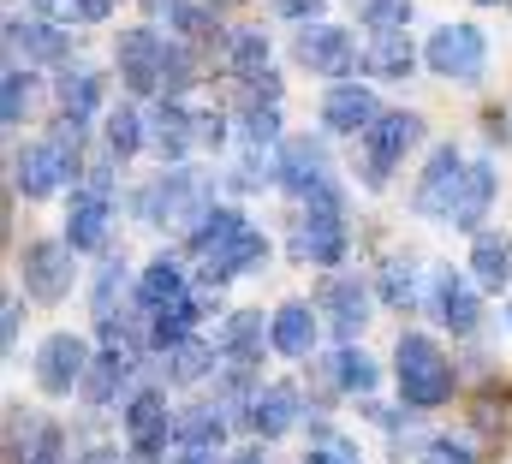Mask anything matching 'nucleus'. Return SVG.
<instances>
[{
	"label": "nucleus",
	"mask_w": 512,
	"mask_h": 464,
	"mask_svg": "<svg viewBox=\"0 0 512 464\" xmlns=\"http://www.w3.org/2000/svg\"><path fill=\"white\" fill-rule=\"evenodd\" d=\"M24 114H30V78H24V66H6V78H0V119L18 125Z\"/></svg>",
	"instance_id": "37"
},
{
	"label": "nucleus",
	"mask_w": 512,
	"mask_h": 464,
	"mask_svg": "<svg viewBox=\"0 0 512 464\" xmlns=\"http://www.w3.org/2000/svg\"><path fill=\"white\" fill-rule=\"evenodd\" d=\"M239 131H245V149L262 155V149L280 137V108H274V102H251V108L239 114Z\"/></svg>",
	"instance_id": "36"
},
{
	"label": "nucleus",
	"mask_w": 512,
	"mask_h": 464,
	"mask_svg": "<svg viewBox=\"0 0 512 464\" xmlns=\"http://www.w3.org/2000/svg\"><path fill=\"white\" fill-rule=\"evenodd\" d=\"M268 346L280 351V357H304V351L316 346V310L310 304H280L274 322H268Z\"/></svg>",
	"instance_id": "25"
},
{
	"label": "nucleus",
	"mask_w": 512,
	"mask_h": 464,
	"mask_svg": "<svg viewBox=\"0 0 512 464\" xmlns=\"http://www.w3.org/2000/svg\"><path fill=\"white\" fill-rule=\"evenodd\" d=\"M179 298H185L179 262H173V256H155V262L143 268V280H137V316H161V310L179 304Z\"/></svg>",
	"instance_id": "24"
},
{
	"label": "nucleus",
	"mask_w": 512,
	"mask_h": 464,
	"mask_svg": "<svg viewBox=\"0 0 512 464\" xmlns=\"http://www.w3.org/2000/svg\"><path fill=\"white\" fill-rule=\"evenodd\" d=\"M126 375H131V351L102 346V357H96L90 375H84V399H90V405H108V399L126 387Z\"/></svg>",
	"instance_id": "30"
},
{
	"label": "nucleus",
	"mask_w": 512,
	"mask_h": 464,
	"mask_svg": "<svg viewBox=\"0 0 512 464\" xmlns=\"http://www.w3.org/2000/svg\"><path fill=\"white\" fill-rule=\"evenodd\" d=\"M262 256H268V238H262L256 227H245L239 238H233V244H227V250H215V256L203 262V286L215 292V286H227V280L251 274L256 262H262Z\"/></svg>",
	"instance_id": "23"
},
{
	"label": "nucleus",
	"mask_w": 512,
	"mask_h": 464,
	"mask_svg": "<svg viewBox=\"0 0 512 464\" xmlns=\"http://www.w3.org/2000/svg\"><path fill=\"white\" fill-rule=\"evenodd\" d=\"M120 286H126V268H120V262H108V268L96 274V292H90L96 322H114V298H120Z\"/></svg>",
	"instance_id": "40"
},
{
	"label": "nucleus",
	"mask_w": 512,
	"mask_h": 464,
	"mask_svg": "<svg viewBox=\"0 0 512 464\" xmlns=\"http://www.w3.org/2000/svg\"><path fill=\"white\" fill-rule=\"evenodd\" d=\"M411 66H417V48H411L405 30H376L370 36V48H364V72L370 78H405Z\"/></svg>",
	"instance_id": "27"
},
{
	"label": "nucleus",
	"mask_w": 512,
	"mask_h": 464,
	"mask_svg": "<svg viewBox=\"0 0 512 464\" xmlns=\"http://www.w3.org/2000/svg\"><path fill=\"white\" fill-rule=\"evenodd\" d=\"M60 108L72 125H84V119L102 108V78L90 72V66H72V72H60Z\"/></svg>",
	"instance_id": "31"
},
{
	"label": "nucleus",
	"mask_w": 512,
	"mask_h": 464,
	"mask_svg": "<svg viewBox=\"0 0 512 464\" xmlns=\"http://www.w3.org/2000/svg\"><path fill=\"white\" fill-rule=\"evenodd\" d=\"M0 346H6V351L18 346V298H6V304H0Z\"/></svg>",
	"instance_id": "47"
},
{
	"label": "nucleus",
	"mask_w": 512,
	"mask_h": 464,
	"mask_svg": "<svg viewBox=\"0 0 512 464\" xmlns=\"http://www.w3.org/2000/svg\"><path fill=\"white\" fill-rule=\"evenodd\" d=\"M489 203H495V167L489 161H465V179H459V197H453V227L477 232L483 227V215H489Z\"/></svg>",
	"instance_id": "22"
},
{
	"label": "nucleus",
	"mask_w": 512,
	"mask_h": 464,
	"mask_svg": "<svg viewBox=\"0 0 512 464\" xmlns=\"http://www.w3.org/2000/svg\"><path fill=\"white\" fill-rule=\"evenodd\" d=\"M114 12V0H66V18H78V24H102Z\"/></svg>",
	"instance_id": "45"
},
{
	"label": "nucleus",
	"mask_w": 512,
	"mask_h": 464,
	"mask_svg": "<svg viewBox=\"0 0 512 464\" xmlns=\"http://www.w3.org/2000/svg\"><path fill=\"white\" fill-rule=\"evenodd\" d=\"M417 137H423V119L417 114H405V108H382L376 125L364 131V185H387L393 161H399Z\"/></svg>",
	"instance_id": "4"
},
{
	"label": "nucleus",
	"mask_w": 512,
	"mask_h": 464,
	"mask_svg": "<svg viewBox=\"0 0 512 464\" xmlns=\"http://www.w3.org/2000/svg\"><path fill=\"white\" fill-rule=\"evenodd\" d=\"M358 18L370 30H405L411 24V0H358Z\"/></svg>",
	"instance_id": "38"
},
{
	"label": "nucleus",
	"mask_w": 512,
	"mask_h": 464,
	"mask_svg": "<svg viewBox=\"0 0 512 464\" xmlns=\"http://www.w3.org/2000/svg\"><path fill=\"white\" fill-rule=\"evenodd\" d=\"M483 6H495V0H483Z\"/></svg>",
	"instance_id": "55"
},
{
	"label": "nucleus",
	"mask_w": 512,
	"mask_h": 464,
	"mask_svg": "<svg viewBox=\"0 0 512 464\" xmlns=\"http://www.w3.org/2000/svg\"><path fill=\"white\" fill-rule=\"evenodd\" d=\"M209 6H233V0H209Z\"/></svg>",
	"instance_id": "54"
},
{
	"label": "nucleus",
	"mask_w": 512,
	"mask_h": 464,
	"mask_svg": "<svg viewBox=\"0 0 512 464\" xmlns=\"http://www.w3.org/2000/svg\"><path fill=\"white\" fill-rule=\"evenodd\" d=\"M221 435H227V417H221L215 405H197V411H185V417L173 423V441H179V447H197V453L221 447Z\"/></svg>",
	"instance_id": "32"
},
{
	"label": "nucleus",
	"mask_w": 512,
	"mask_h": 464,
	"mask_svg": "<svg viewBox=\"0 0 512 464\" xmlns=\"http://www.w3.org/2000/svg\"><path fill=\"white\" fill-rule=\"evenodd\" d=\"M245 423H251L262 441L286 435V429L298 423V387H286V381H268V387H256V393H251V411H245Z\"/></svg>",
	"instance_id": "19"
},
{
	"label": "nucleus",
	"mask_w": 512,
	"mask_h": 464,
	"mask_svg": "<svg viewBox=\"0 0 512 464\" xmlns=\"http://www.w3.org/2000/svg\"><path fill=\"white\" fill-rule=\"evenodd\" d=\"M72 464H120V453H114V447H84Z\"/></svg>",
	"instance_id": "50"
},
{
	"label": "nucleus",
	"mask_w": 512,
	"mask_h": 464,
	"mask_svg": "<svg viewBox=\"0 0 512 464\" xmlns=\"http://www.w3.org/2000/svg\"><path fill=\"white\" fill-rule=\"evenodd\" d=\"M72 173H78V155H72L66 143H54V137L24 143V149L12 155V185H18L24 197H54Z\"/></svg>",
	"instance_id": "5"
},
{
	"label": "nucleus",
	"mask_w": 512,
	"mask_h": 464,
	"mask_svg": "<svg viewBox=\"0 0 512 464\" xmlns=\"http://www.w3.org/2000/svg\"><path fill=\"white\" fill-rule=\"evenodd\" d=\"M334 375H340V387L346 393H376V357L358 346H340V357H334Z\"/></svg>",
	"instance_id": "35"
},
{
	"label": "nucleus",
	"mask_w": 512,
	"mask_h": 464,
	"mask_svg": "<svg viewBox=\"0 0 512 464\" xmlns=\"http://www.w3.org/2000/svg\"><path fill=\"white\" fill-rule=\"evenodd\" d=\"M393 369H399V399L411 411H435L453 399V363L441 357V346L429 334H405L393 346Z\"/></svg>",
	"instance_id": "1"
},
{
	"label": "nucleus",
	"mask_w": 512,
	"mask_h": 464,
	"mask_svg": "<svg viewBox=\"0 0 512 464\" xmlns=\"http://www.w3.org/2000/svg\"><path fill=\"white\" fill-rule=\"evenodd\" d=\"M298 256L316 262V268H334L346 256V197L340 185L328 179L322 191L304 197V232H298Z\"/></svg>",
	"instance_id": "2"
},
{
	"label": "nucleus",
	"mask_w": 512,
	"mask_h": 464,
	"mask_svg": "<svg viewBox=\"0 0 512 464\" xmlns=\"http://www.w3.org/2000/svg\"><path fill=\"white\" fill-rule=\"evenodd\" d=\"M382 298H387V304H399V310H405V304H417V280H411V262H399V256H393V262L382 268Z\"/></svg>",
	"instance_id": "41"
},
{
	"label": "nucleus",
	"mask_w": 512,
	"mask_h": 464,
	"mask_svg": "<svg viewBox=\"0 0 512 464\" xmlns=\"http://www.w3.org/2000/svg\"><path fill=\"white\" fill-rule=\"evenodd\" d=\"M149 143H155V155H161L167 167H179V161L191 155V143H197V114H185L179 102H161V108L149 114Z\"/></svg>",
	"instance_id": "20"
},
{
	"label": "nucleus",
	"mask_w": 512,
	"mask_h": 464,
	"mask_svg": "<svg viewBox=\"0 0 512 464\" xmlns=\"http://www.w3.org/2000/svg\"><path fill=\"white\" fill-rule=\"evenodd\" d=\"M477 453L465 447V441H453V435H435L429 447H423V464H471Z\"/></svg>",
	"instance_id": "43"
},
{
	"label": "nucleus",
	"mask_w": 512,
	"mask_h": 464,
	"mask_svg": "<svg viewBox=\"0 0 512 464\" xmlns=\"http://www.w3.org/2000/svg\"><path fill=\"white\" fill-rule=\"evenodd\" d=\"M239 232H245V215H239V209H227V203H221V209H203V221L191 227V256H197V262H209V256H215V250H227Z\"/></svg>",
	"instance_id": "28"
},
{
	"label": "nucleus",
	"mask_w": 512,
	"mask_h": 464,
	"mask_svg": "<svg viewBox=\"0 0 512 464\" xmlns=\"http://www.w3.org/2000/svg\"><path fill=\"white\" fill-rule=\"evenodd\" d=\"M471 274H477V286H489V292H501L512 280V244L501 232H477V244H471Z\"/></svg>",
	"instance_id": "29"
},
{
	"label": "nucleus",
	"mask_w": 512,
	"mask_h": 464,
	"mask_svg": "<svg viewBox=\"0 0 512 464\" xmlns=\"http://www.w3.org/2000/svg\"><path fill=\"white\" fill-rule=\"evenodd\" d=\"M304 464H364V459L352 453V441H322V447L304 453Z\"/></svg>",
	"instance_id": "44"
},
{
	"label": "nucleus",
	"mask_w": 512,
	"mask_h": 464,
	"mask_svg": "<svg viewBox=\"0 0 512 464\" xmlns=\"http://www.w3.org/2000/svg\"><path fill=\"white\" fill-rule=\"evenodd\" d=\"M191 84H197L191 54H185L179 42H167V60H161V90H167V96H179V90H191Z\"/></svg>",
	"instance_id": "39"
},
{
	"label": "nucleus",
	"mask_w": 512,
	"mask_h": 464,
	"mask_svg": "<svg viewBox=\"0 0 512 464\" xmlns=\"http://www.w3.org/2000/svg\"><path fill=\"white\" fill-rule=\"evenodd\" d=\"M18 268H24V292H30L36 304H60V298L72 292V244H66V238H36V244H24Z\"/></svg>",
	"instance_id": "6"
},
{
	"label": "nucleus",
	"mask_w": 512,
	"mask_h": 464,
	"mask_svg": "<svg viewBox=\"0 0 512 464\" xmlns=\"http://www.w3.org/2000/svg\"><path fill=\"white\" fill-rule=\"evenodd\" d=\"M274 12H280V18H298V24H304V18H322V0H274Z\"/></svg>",
	"instance_id": "46"
},
{
	"label": "nucleus",
	"mask_w": 512,
	"mask_h": 464,
	"mask_svg": "<svg viewBox=\"0 0 512 464\" xmlns=\"http://www.w3.org/2000/svg\"><path fill=\"white\" fill-rule=\"evenodd\" d=\"M30 6H42V12H66V0H30Z\"/></svg>",
	"instance_id": "52"
},
{
	"label": "nucleus",
	"mask_w": 512,
	"mask_h": 464,
	"mask_svg": "<svg viewBox=\"0 0 512 464\" xmlns=\"http://www.w3.org/2000/svg\"><path fill=\"white\" fill-rule=\"evenodd\" d=\"M233 464H262V453H256V447H251V453H239V459H233Z\"/></svg>",
	"instance_id": "53"
},
{
	"label": "nucleus",
	"mask_w": 512,
	"mask_h": 464,
	"mask_svg": "<svg viewBox=\"0 0 512 464\" xmlns=\"http://www.w3.org/2000/svg\"><path fill=\"white\" fill-rule=\"evenodd\" d=\"M274 179L292 191V197H310L328 185V149L322 137H286L280 155H274Z\"/></svg>",
	"instance_id": "12"
},
{
	"label": "nucleus",
	"mask_w": 512,
	"mask_h": 464,
	"mask_svg": "<svg viewBox=\"0 0 512 464\" xmlns=\"http://www.w3.org/2000/svg\"><path fill=\"white\" fill-rule=\"evenodd\" d=\"M227 66H233L251 90H262L268 102L280 96V78L268 72V36H262V30H233V36H227Z\"/></svg>",
	"instance_id": "18"
},
{
	"label": "nucleus",
	"mask_w": 512,
	"mask_h": 464,
	"mask_svg": "<svg viewBox=\"0 0 512 464\" xmlns=\"http://www.w3.org/2000/svg\"><path fill=\"white\" fill-rule=\"evenodd\" d=\"M114 60H120V78H126L137 96H149V90H161V60H167V42L155 36V30H126L120 36V48H114Z\"/></svg>",
	"instance_id": "14"
},
{
	"label": "nucleus",
	"mask_w": 512,
	"mask_h": 464,
	"mask_svg": "<svg viewBox=\"0 0 512 464\" xmlns=\"http://www.w3.org/2000/svg\"><path fill=\"white\" fill-rule=\"evenodd\" d=\"M292 54H298L310 72L340 78V84H346V72H358V66H364L358 42H352L340 24H304V30H298V42H292Z\"/></svg>",
	"instance_id": "7"
},
{
	"label": "nucleus",
	"mask_w": 512,
	"mask_h": 464,
	"mask_svg": "<svg viewBox=\"0 0 512 464\" xmlns=\"http://www.w3.org/2000/svg\"><path fill=\"white\" fill-rule=\"evenodd\" d=\"M221 137H227V119H215V114H203V119H197V143L221 149Z\"/></svg>",
	"instance_id": "49"
},
{
	"label": "nucleus",
	"mask_w": 512,
	"mask_h": 464,
	"mask_svg": "<svg viewBox=\"0 0 512 464\" xmlns=\"http://www.w3.org/2000/svg\"><path fill=\"white\" fill-rule=\"evenodd\" d=\"M90 346L78 340V334H48L42 351H36V387L42 393H72V387H84V375H90Z\"/></svg>",
	"instance_id": "9"
},
{
	"label": "nucleus",
	"mask_w": 512,
	"mask_h": 464,
	"mask_svg": "<svg viewBox=\"0 0 512 464\" xmlns=\"http://www.w3.org/2000/svg\"><path fill=\"white\" fill-rule=\"evenodd\" d=\"M6 48H12V66L36 60V66H60L72 54L66 30H54L48 18H6Z\"/></svg>",
	"instance_id": "13"
},
{
	"label": "nucleus",
	"mask_w": 512,
	"mask_h": 464,
	"mask_svg": "<svg viewBox=\"0 0 512 464\" xmlns=\"http://www.w3.org/2000/svg\"><path fill=\"white\" fill-rule=\"evenodd\" d=\"M167 24H173L179 36H209V30H215L209 6H197V0H173V6H167Z\"/></svg>",
	"instance_id": "42"
},
{
	"label": "nucleus",
	"mask_w": 512,
	"mask_h": 464,
	"mask_svg": "<svg viewBox=\"0 0 512 464\" xmlns=\"http://www.w3.org/2000/svg\"><path fill=\"white\" fill-rule=\"evenodd\" d=\"M376 96L364 90V84H334L328 96H322V125L328 131H352V137H364L370 125H376Z\"/></svg>",
	"instance_id": "17"
},
{
	"label": "nucleus",
	"mask_w": 512,
	"mask_h": 464,
	"mask_svg": "<svg viewBox=\"0 0 512 464\" xmlns=\"http://www.w3.org/2000/svg\"><path fill=\"white\" fill-rule=\"evenodd\" d=\"M143 149V114L131 108V102H120L114 114H108V155L114 161H131Z\"/></svg>",
	"instance_id": "33"
},
{
	"label": "nucleus",
	"mask_w": 512,
	"mask_h": 464,
	"mask_svg": "<svg viewBox=\"0 0 512 464\" xmlns=\"http://www.w3.org/2000/svg\"><path fill=\"white\" fill-rule=\"evenodd\" d=\"M215 351H221L233 369H251L256 357H262V316H256V310H233V316L221 322Z\"/></svg>",
	"instance_id": "26"
},
{
	"label": "nucleus",
	"mask_w": 512,
	"mask_h": 464,
	"mask_svg": "<svg viewBox=\"0 0 512 464\" xmlns=\"http://www.w3.org/2000/svg\"><path fill=\"white\" fill-rule=\"evenodd\" d=\"M167 435H173L167 399H161L155 387L131 393V399H126V441H131V459L155 464V459H161V447H167Z\"/></svg>",
	"instance_id": "10"
},
{
	"label": "nucleus",
	"mask_w": 512,
	"mask_h": 464,
	"mask_svg": "<svg viewBox=\"0 0 512 464\" xmlns=\"http://www.w3.org/2000/svg\"><path fill=\"white\" fill-rule=\"evenodd\" d=\"M108 215H114L108 191H96V185L72 191V209H66V244H72V250H102V238H108Z\"/></svg>",
	"instance_id": "15"
},
{
	"label": "nucleus",
	"mask_w": 512,
	"mask_h": 464,
	"mask_svg": "<svg viewBox=\"0 0 512 464\" xmlns=\"http://www.w3.org/2000/svg\"><path fill=\"white\" fill-rule=\"evenodd\" d=\"M429 304H435V316H441L453 334H471V328H477V316H483V310H477V292H471L453 268H441V274L429 280Z\"/></svg>",
	"instance_id": "21"
},
{
	"label": "nucleus",
	"mask_w": 512,
	"mask_h": 464,
	"mask_svg": "<svg viewBox=\"0 0 512 464\" xmlns=\"http://www.w3.org/2000/svg\"><path fill=\"white\" fill-rule=\"evenodd\" d=\"M167 464H215V453H197V447H179Z\"/></svg>",
	"instance_id": "51"
},
{
	"label": "nucleus",
	"mask_w": 512,
	"mask_h": 464,
	"mask_svg": "<svg viewBox=\"0 0 512 464\" xmlns=\"http://www.w3.org/2000/svg\"><path fill=\"white\" fill-rule=\"evenodd\" d=\"M215 357H221V351H215V346H203V340L191 334L185 346H173V351H167V375H173V381H203V375L215 369Z\"/></svg>",
	"instance_id": "34"
},
{
	"label": "nucleus",
	"mask_w": 512,
	"mask_h": 464,
	"mask_svg": "<svg viewBox=\"0 0 512 464\" xmlns=\"http://www.w3.org/2000/svg\"><path fill=\"white\" fill-rule=\"evenodd\" d=\"M459 179H465L459 149H453V143L435 149L429 167H423V179H417V191H411V209L429 215V221H447V215H453V197H459Z\"/></svg>",
	"instance_id": "11"
},
{
	"label": "nucleus",
	"mask_w": 512,
	"mask_h": 464,
	"mask_svg": "<svg viewBox=\"0 0 512 464\" xmlns=\"http://www.w3.org/2000/svg\"><path fill=\"white\" fill-rule=\"evenodd\" d=\"M24 464H60V435H54V429H42V441H36V453H30Z\"/></svg>",
	"instance_id": "48"
},
{
	"label": "nucleus",
	"mask_w": 512,
	"mask_h": 464,
	"mask_svg": "<svg viewBox=\"0 0 512 464\" xmlns=\"http://www.w3.org/2000/svg\"><path fill=\"white\" fill-rule=\"evenodd\" d=\"M197 209H203V185H197L185 167H167V173L137 197V215L155 221V227H179V221L197 215Z\"/></svg>",
	"instance_id": "8"
},
{
	"label": "nucleus",
	"mask_w": 512,
	"mask_h": 464,
	"mask_svg": "<svg viewBox=\"0 0 512 464\" xmlns=\"http://www.w3.org/2000/svg\"><path fill=\"white\" fill-rule=\"evenodd\" d=\"M322 310H328L334 334L352 346V340L364 334V322H370V286H364V280H328V286H322Z\"/></svg>",
	"instance_id": "16"
},
{
	"label": "nucleus",
	"mask_w": 512,
	"mask_h": 464,
	"mask_svg": "<svg viewBox=\"0 0 512 464\" xmlns=\"http://www.w3.org/2000/svg\"><path fill=\"white\" fill-rule=\"evenodd\" d=\"M423 66L453 78V84H477L489 72V42L477 24H441L429 42H423Z\"/></svg>",
	"instance_id": "3"
}]
</instances>
